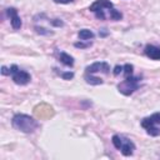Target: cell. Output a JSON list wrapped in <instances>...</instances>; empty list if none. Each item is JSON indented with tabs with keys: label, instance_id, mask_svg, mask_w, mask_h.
I'll list each match as a JSON object with an SVG mask.
<instances>
[{
	"label": "cell",
	"instance_id": "obj_20",
	"mask_svg": "<svg viewBox=\"0 0 160 160\" xmlns=\"http://www.w3.org/2000/svg\"><path fill=\"white\" fill-rule=\"evenodd\" d=\"M122 70H124V69H122V66H120V65H116V66L114 68V71H112V72H114V75H119V74H120Z\"/></svg>",
	"mask_w": 160,
	"mask_h": 160
},
{
	"label": "cell",
	"instance_id": "obj_1",
	"mask_svg": "<svg viewBox=\"0 0 160 160\" xmlns=\"http://www.w3.org/2000/svg\"><path fill=\"white\" fill-rule=\"evenodd\" d=\"M11 125L25 134H31L39 128L38 120H35L32 116L26 115V114H15L11 119Z\"/></svg>",
	"mask_w": 160,
	"mask_h": 160
},
{
	"label": "cell",
	"instance_id": "obj_16",
	"mask_svg": "<svg viewBox=\"0 0 160 160\" xmlns=\"http://www.w3.org/2000/svg\"><path fill=\"white\" fill-rule=\"evenodd\" d=\"M122 69H124V75H125V78L132 75V69H134V66H132L131 64H125V65L122 66Z\"/></svg>",
	"mask_w": 160,
	"mask_h": 160
},
{
	"label": "cell",
	"instance_id": "obj_11",
	"mask_svg": "<svg viewBox=\"0 0 160 160\" xmlns=\"http://www.w3.org/2000/svg\"><path fill=\"white\" fill-rule=\"evenodd\" d=\"M84 79L86 80V82L88 84H90V85H101L102 84V80L100 79V78H96V76H92L91 74H89V72H86L85 75H84Z\"/></svg>",
	"mask_w": 160,
	"mask_h": 160
},
{
	"label": "cell",
	"instance_id": "obj_18",
	"mask_svg": "<svg viewBox=\"0 0 160 160\" xmlns=\"http://www.w3.org/2000/svg\"><path fill=\"white\" fill-rule=\"evenodd\" d=\"M91 45V42H75V48H80V49H86Z\"/></svg>",
	"mask_w": 160,
	"mask_h": 160
},
{
	"label": "cell",
	"instance_id": "obj_5",
	"mask_svg": "<svg viewBox=\"0 0 160 160\" xmlns=\"http://www.w3.org/2000/svg\"><path fill=\"white\" fill-rule=\"evenodd\" d=\"M85 70L89 74H94V72H99V71L108 74L110 71V65L105 61H96V62H92L91 65H88Z\"/></svg>",
	"mask_w": 160,
	"mask_h": 160
},
{
	"label": "cell",
	"instance_id": "obj_8",
	"mask_svg": "<svg viewBox=\"0 0 160 160\" xmlns=\"http://www.w3.org/2000/svg\"><path fill=\"white\" fill-rule=\"evenodd\" d=\"M134 150H135V144L129 140V139H125L122 136V144H121V148H120V151L124 156H130L134 154Z\"/></svg>",
	"mask_w": 160,
	"mask_h": 160
},
{
	"label": "cell",
	"instance_id": "obj_2",
	"mask_svg": "<svg viewBox=\"0 0 160 160\" xmlns=\"http://www.w3.org/2000/svg\"><path fill=\"white\" fill-rule=\"evenodd\" d=\"M141 126L151 136L160 135V112H155L151 116H148L141 120Z\"/></svg>",
	"mask_w": 160,
	"mask_h": 160
},
{
	"label": "cell",
	"instance_id": "obj_21",
	"mask_svg": "<svg viewBox=\"0 0 160 160\" xmlns=\"http://www.w3.org/2000/svg\"><path fill=\"white\" fill-rule=\"evenodd\" d=\"M1 74L2 75H10V70H8L6 66H1Z\"/></svg>",
	"mask_w": 160,
	"mask_h": 160
},
{
	"label": "cell",
	"instance_id": "obj_12",
	"mask_svg": "<svg viewBox=\"0 0 160 160\" xmlns=\"http://www.w3.org/2000/svg\"><path fill=\"white\" fill-rule=\"evenodd\" d=\"M78 36L80 40H90L94 38V32L89 29H81L79 32H78Z\"/></svg>",
	"mask_w": 160,
	"mask_h": 160
},
{
	"label": "cell",
	"instance_id": "obj_10",
	"mask_svg": "<svg viewBox=\"0 0 160 160\" xmlns=\"http://www.w3.org/2000/svg\"><path fill=\"white\" fill-rule=\"evenodd\" d=\"M59 59H60V61H61L64 65H66V66H72V65H74V58L70 56V55L66 54V52H60Z\"/></svg>",
	"mask_w": 160,
	"mask_h": 160
},
{
	"label": "cell",
	"instance_id": "obj_22",
	"mask_svg": "<svg viewBox=\"0 0 160 160\" xmlns=\"http://www.w3.org/2000/svg\"><path fill=\"white\" fill-rule=\"evenodd\" d=\"M71 1L72 0H54V2H56V4H69Z\"/></svg>",
	"mask_w": 160,
	"mask_h": 160
},
{
	"label": "cell",
	"instance_id": "obj_6",
	"mask_svg": "<svg viewBox=\"0 0 160 160\" xmlns=\"http://www.w3.org/2000/svg\"><path fill=\"white\" fill-rule=\"evenodd\" d=\"M6 14H8V16L10 18V22H11V26H12V29H15V30H19L20 28H21V19H20V16L18 15V10L15 9V8H8L6 9Z\"/></svg>",
	"mask_w": 160,
	"mask_h": 160
},
{
	"label": "cell",
	"instance_id": "obj_19",
	"mask_svg": "<svg viewBox=\"0 0 160 160\" xmlns=\"http://www.w3.org/2000/svg\"><path fill=\"white\" fill-rule=\"evenodd\" d=\"M50 22H51V25H54V26H62V25H64V22H62L61 20H59V19L50 20Z\"/></svg>",
	"mask_w": 160,
	"mask_h": 160
},
{
	"label": "cell",
	"instance_id": "obj_13",
	"mask_svg": "<svg viewBox=\"0 0 160 160\" xmlns=\"http://www.w3.org/2000/svg\"><path fill=\"white\" fill-rule=\"evenodd\" d=\"M109 15H110V19L114 20V21H118V20H121L122 19V14L119 10L114 9V8L109 9Z\"/></svg>",
	"mask_w": 160,
	"mask_h": 160
},
{
	"label": "cell",
	"instance_id": "obj_15",
	"mask_svg": "<svg viewBox=\"0 0 160 160\" xmlns=\"http://www.w3.org/2000/svg\"><path fill=\"white\" fill-rule=\"evenodd\" d=\"M35 31L38 34H40V35H52L54 34L52 31H50V30H48V29H45L42 26H35Z\"/></svg>",
	"mask_w": 160,
	"mask_h": 160
},
{
	"label": "cell",
	"instance_id": "obj_3",
	"mask_svg": "<svg viewBox=\"0 0 160 160\" xmlns=\"http://www.w3.org/2000/svg\"><path fill=\"white\" fill-rule=\"evenodd\" d=\"M140 76H128L125 80H122L121 82L118 84V90L125 95V96H129L131 95L135 90L139 89V81H140Z\"/></svg>",
	"mask_w": 160,
	"mask_h": 160
},
{
	"label": "cell",
	"instance_id": "obj_17",
	"mask_svg": "<svg viewBox=\"0 0 160 160\" xmlns=\"http://www.w3.org/2000/svg\"><path fill=\"white\" fill-rule=\"evenodd\" d=\"M60 75H61V78H62L64 80H70V79H72V78H74V72H72V71H66V72H61Z\"/></svg>",
	"mask_w": 160,
	"mask_h": 160
},
{
	"label": "cell",
	"instance_id": "obj_14",
	"mask_svg": "<svg viewBox=\"0 0 160 160\" xmlns=\"http://www.w3.org/2000/svg\"><path fill=\"white\" fill-rule=\"evenodd\" d=\"M111 141H112V145H114L118 150H120L121 144H122V136H120V135H114V136L111 138Z\"/></svg>",
	"mask_w": 160,
	"mask_h": 160
},
{
	"label": "cell",
	"instance_id": "obj_7",
	"mask_svg": "<svg viewBox=\"0 0 160 160\" xmlns=\"http://www.w3.org/2000/svg\"><path fill=\"white\" fill-rule=\"evenodd\" d=\"M111 8H114V5H112V2H111L110 0H95V1L90 5L89 10L92 11V12H96V11H99V10L111 9Z\"/></svg>",
	"mask_w": 160,
	"mask_h": 160
},
{
	"label": "cell",
	"instance_id": "obj_4",
	"mask_svg": "<svg viewBox=\"0 0 160 160\" xmlns=\"http://www.w3.org/2000/svg\"><path fill=\"white\" fill-rule=\"evenodd\" d=\"M10 75H11L12 81L15 84H18V85H26L31 80L30 74L24 71V70H20L16 65H11L10 66Z\"/></svg>",
	"mask_w": 160,
	"mask_h": 160
},
{
	"label": "cell",
	"instance_id": "obj_9",
	"mask_svg": "<svg viewBox=\"0 0 160 160\" xmlns=\"http://www.w3.org/2000/svg\"><path fill=\"white\" fill-rule=\"evenodd\" d=\"M144 51H145V55L151 60H160V48L155 45H146Z\"/></svg>",
	"mask_w": 160,
	"mask_h": 160
}]
</instances>
